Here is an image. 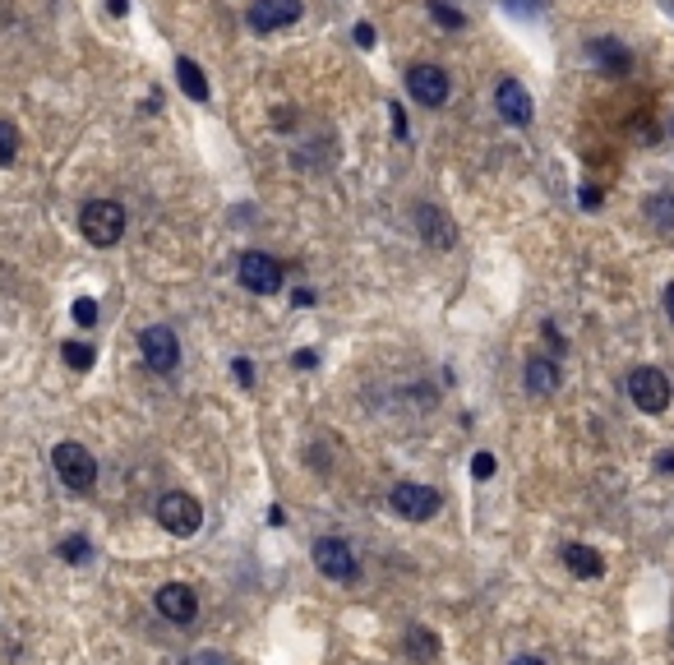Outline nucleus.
I'll return each mask as SVG.
<instances>
[{"label": "nucleus", "mask_w": 674, "mask_h": 665, "mask_svg": "<svg viewBox=\"0 0 674 665\" xmlns=\"http://www.w3.org/2000/svg\"><path fill=\"white\" fill-rule=\"evenodd\" d=\"M79 231H84V241L97 245V250H107L125 236V208L116 199H88L84 213H79Z\"/></svg>", "instance_id": "1"}, {"label": "nucleus", "mask_w": 674, "mask_h": 665, "mask_svg": "<svg viewBox=\"0 0 674 665\" xmlns=\"http://www.w3.org/2000/svg\"><path fill=\"white\" fill-rule=\"evenodd\" d=\"M157 527L185 541V536H194L204 527V504L194 495H185V490H167V495L157 499Z\"/></svg>", "instance_id": "2"}, {"label": "nucleus", "mask_w": 674, "mask_h": 665, "mask_svg": "<svg viewBox=\"0 0 674 665\" xmlns=\"http://www.w3.org/2000/svg\"><path fill=\"white\" fill-rule=\"evenodd\" d=\"M51 462H56V476H61L70 490H79V495H88V490L97 485L93 453H88L84 444H74V439H61V444H56V453H51Z\"/></svg>", "instance_id": "3"}, {"label": "nucleus", "mask_w": 674, "mask_h": 665, "mask_svg": "<svg viewBox=\"0 0 674 665\" xmlns=\"http://www.w3.org/2000/svg\"><path fill=\"white\" fill-rule=\"evenodd\" d=\"M628 398H633V407H642L647 416H661L665 407H670V379H665V370L638 365V370L628 375Z\"/></svg>", "instance_id": "4"}, {"label": "nucleus", "mask_w": 674, "mask_h": 665, "mask_svg": "<svg viewBox=\"0 0 674 665\" xmlns=\"http://www.w3.org/2000/svg\"><path fill=\"white\" fill-rule=\"evenodd\" d=\"M310 555H314V569L324 573L328 582H356V573H361V564H356V555H351V545L342 536H319Z\"/></svg>", "instance_id": "5"}, {"label": "nucleus", "mask_w": 674, "mask_h": 665, "mask_svg": "<svg viewBox=\"0 0 674 665\" xmlns=\"http://www.w3.org/2000/svg\"><path fill=\"white\" fill-rule=\"evenodd\" d=\"M388 504H393V513L407 522H430L434 513H439V490L434 485H421V481H402L393 485V495H388Z\"/></svg>", "instance_id": "6"}, {"label": "nucleus", "mask_w": 674, "mask_h": 665, "mask_svg": "<svg viewBox=\"0 0 674 665\" xmlns=\"http://www.w3.org/2000/svg\"><path fill=\"white\" fill-rule=\"evenodd\" d=\"M139 351H144V365L157 375H176V365H181V342L167 324H148L139 333Z\"/></svg>", "instance_id": "7"}, {"label": "nucleus", "mask_w": 674, "mask_h": 665, "mask_svg": "<svg viewBox=\"0 0 674 665\" xmlns=\"http://www.w3.org/2000/svg\"><path fill=\"white\" fill-rule=\"evenodd\" d=\"M236 273H241V287L254 291V296H273V291L282 287V264L264 250H245Z\"/></svg>", "instance_id": "8"}, {"label": "nucleus", "mask_w": 674, "mask_h": 665, "mask_svg": "<svg viewBox=\"0 0 674 665\" xmlns=\"http://www.w3.org/2000/svg\"><path fill=\"white\" fill-rule=\"evenodd\" d=\"M407 93H411V102H421V107H444L448 102V70H439V65H411Z\"/></svg>", "instance_id": "9"}, {"label": "nucleus", "mask_w": 674, "mask_h": 665, "mask_svg": "<svg viewBox=\"0 0 674 665\" xmlns=\"http://www.w3.org/2000/svg\"><path fill=\"white\" fill-rule=\"evenodd\" d=\"M296 19H301V0H254L245 14V24L254 33H277V28H291Z\"/></svg>", "instance_id": "10"}, {"label": "nucleus", "mask_w": 674, "mask_h": 665, "mask_svg": "<svg viewBox=\"0 0 674 665\" xmlns=\"http://www.w3.org/2000/svg\"><path fill=\"white\" fill-rule=\"evenodd\" d=\"M157 615L167 619V624H194V615H199V596H194V587H185V582H167V587H157Z\"/></svg>", "instance_id": "11"}, {"label": "nucleus", "mask_w": 674, "mask_h": 665, "mask_svg": "<svg viewBox=\"0 0 674 665\" xmlns=\"http://www.w3.org/2000/svg\"><path fill=\"white\" fill-rule=\"evenodd\" d=\"M411 218H416V231H421V236L434 245V250H448V245L458 241V231H453V222H448L444 208L416 204V208H411Z\"/></svg>", "instance_id": "12"}, {"label": "nucleus", "mask_w": 674, "mask_h": 665, "mask_svg": "<svg viewBox=\"0 0 674 665\" xmlns=\"http://www.w3.org/2000/svg\"><path fill=\"white\" fill-rule=\"evenodd\" d=\"M494 111H499L508 125H527L531 121V93L518 79H499V88H494Z\"/></svg>", "instance_id": "13"}, {"label": "nucleus", "mask_w": 674, "mask_h": 665, "mask_svg": "<svg viewBox=\"0 0 674 665\" xmlns=\"http://www.w3.org/2000/svg\"><path fill=\"white\" fill-rule=\"evenodd\" d=\"M591 56H596V65H601L610 79H624V74L633 70V56H628V47L619 37H596V42H591Z\"/></svg>", "instance_id": "14"}, {"label": "nucleus", "mask_w": 674, "mask_h": 665, "mask_svg": "<svg viewBox=\"0 0 674 665\" xmlns=\"http://www.w3.org/2000/svg\"><path fill=\"white\" fill-rule=\"evenodd\" d=\"M522 384H527L531 398H550V393H559V365L550 356H531L527 370H522Z\"/></svg>", "instance_id": "15"}, {"label": "nucleus", "mask_w": 674, "mask_h": 665, "mask_svg": "<svg viewBox=\"0 0 674 665\" xmlns=\"http://www.w3.org/2000/svg\"><path fill=\"white\" fill-rule=\"evenodd\" d=\"M564 569L573 573V578H601L605 573V559L591 550V545H564Z\"/></svg>", "instance_id": "16"}, {"label": "nucleus", "mask_w": 674, "mask_h": 665, "mask_svg": "<svg viewBox=\"0 0 674 665\" xmlns=\"http://www.w3.org/2000/svg\"><path fill=\"white\" fill-rule=\"evenodd\" d=\"M176 79H181L185 97H194V102H208V79H204V70H199L190 56H181V61H176Z\"/></svg>", "instance_id": "17"}, {"label": "nucleus", "mask_w": 674, "mask_h": 665, "mask_svg": "<svg viewBox=\"0 0 674 665\" xmlns=\"http://www.w3.org/2000/svg\"><path fill=\"white\" fill-rule=\"evenodd\" d=\"M407 652H411V661L434 665V661H439V638H434L430 629H421V624H416V629L407 633Z\"/></svg>", "instance_id": "18"}, {"label": "nucleus", "mask_w": 674, "mask_h": 665, "mask_svg": "<svg viewBox=\"0 0 674 665\" xmlns=\"http://www.w3.org/2000/svg\"><path fill=\"white\" fill-rule=\"evenodd\" d=\"M647 222L661 231H674V194H651L647 199Z\"/></svg>", "instance_id": "19"}, {"label": "nucleus", "mask_w": 674, "mask_h": 665, "mask_svg": "<svg viewBox=\"0 0 674 665\" xmlns=\"http://www.w3.org/2000/svg\"><path fill=\"white\" fill-rule=\"evenodd\" d=\"M61 356H65V365H70V370H79V375H84V370H93V361H97V351L88 347V342H65Z\"/></svg>", "instance_id": "20"}, {"label": "nucleus", "mask_w": 674, "mask_h": 665, "mask_svg": "<svg viewBox=\"0 0 674 665\" xmlns=\"http://www.w3.org/2000/svg\"><path fill=\"white\" fill-rule=\"evenodd\" d=\"M56 555H61L65 564H88V559H93V545H88L84 536H65V541L56 545Z\"/></svg>", "instance_id": "21"}, {"label": "nucleus", "mask_w": 674, "mask_h": 665, "mask_svg": "<svg viewBox=\"0 0 674 665\" xmlns=\"http://www.w3.org/2000/svg\"><path fill=\"white\" fill-rule=\"evenodd\" d=\"M19 158V130L10 121H0V167H10Z\"/></svg>", "instance_id": "22"}, {"label": "nucleus", "mask_w": 674, "mask_h": 665, "mask_svg": "<svg viewBox=\"0 0 674 665\" xmlns=\"http://www.w3.org/2000/svg\"><path fill=\"white\" fill-rule=\"evenodd\" d=\"M430 14L439 19L444 28H467V14L453 10V5H444V0H430Z\"/></svg>", "instance_id": "23"}, {"label": "nucleus", "mask_w": 674, "mask_h": 665, "mask_svg": "<svg viewBox=\"0 0 674 665\" xmlns=\"http://www.w3.org/2000/svg\"><path fill=\"white\" fill-rule=\"evenodd\" d=\"M74 324H79V328H93V324H97V301L79 296V301H74Z\"/></svg>", "instance_id": "24"}, {"label": "nucleus", "mask_w": 674, "mask_h": 665, "mask_svg": "<svg viewBox=\"0 0 674 665\" xmlns=\"http://www.w3.org/2000/svg\"><path fill=\"white\" fill-rule=\"evenodd\" d=\"M471 476H476V481H490V476H494V458H490V453H476V458H471Z\"/></svg>", "instance_id": "25"}, {"label": "nucleus", "mask_w": 674, "mask_h": 665, "mask_svg": "<svg viewBox=\"0 0 674 665\" xmlns=\"http://www.w3.org/2000/svg\"><path fill=\"white\" fill-rule=\"evenodd\" d=\"M513 14H541V0H504Z\"/></svg>", "instance_id": "26"}, {"label": "nucleus", "mask_w": 674, "mask_h": 665, "mask_svg": "<svg viewBox=\"0 0 674 665\" xmlns=\"http://www.w3.org/2000/svg\"><path fill=\"white\" fill-rule=\"evenodd\" d=\"M374 42H379V37H374V28H370V24H356V47H365V51H370Z\"/></svg>", "instance_id": "27"}, {"label": "nucleus", "mask_w": 674, "mask_h": 665, "mask_svg": "<svg viewBox=\"0 0 674 665\" xmlns=\"http://www.w3.org/2000/svg\"><path fill=\"white\" fill-rule=\"evenodd\" d=\"M185 665H227V656H217V652H199V656H190Z\"/></svg>", "instance_id": "28"}, {"label": "nucleus", "mask_w": 674, "mask_h": 665, "mask_svg": "<svg viewBox=\"0 0 674 665\" xmlns=\"http://www.w3.org/2000/svg\"><path fill=\"white\" fill-rule=\"evenodd\" d=\"M291 365H296V370H310V365H319V356H314V351H296Z\"/></svg>", "instance_id": "29"}, {"label": "nucleus", "mask_w": 674, "mask_h": 665, "mask_svg": "<svg viewBox=\"0 0 674 665\" xmlns=\"http://www.w3.org/2000/svg\"><path fill=\"white\" fill-rule=\"evenodd\" d=\"M236 379H241V384H254V365L245 361V356H241V361H236Z\"/></svg>", "instance_id": "30"}, {"label": "nucleus", "mask_w": 674, "mask_h": 665, "mask_svg": "<svg viewBox=\"0 0 674 665\" xmlns=\"http://www.w3.org/2000/svg\"><path fill=\"white\" fill-rule=\"evenodd\" d=\"M582 208H601V190H582Z\"/></svg>", "instance_id": "31"}, {"label": "nucleus", "mask_w": 674, "mask_h": 665, "mask_svg": "<svg viewBox=\"0 0 674 665\" xmlns=\"http://www.w3.org/2000/svg\"><path fill=\"white\" fill-rule=\"evenodd\" d=\"M107 10L121 19V14H130V0H107Z\"/></svg>", "instance_id": "32"}, {"label": "nucleus", "mask_w": 674, "mask_h": 665, "mask_svg": "<svg viewBox=\"0 0 674 665\" xmlns=\"http://www.w3.org/2000/svg\"><path fill=\"white\" fill-rule=\"evenodd\" d=\"M656 467H661V472H674V453H661V458H656Z\"/></svg>", "instance_id": "33"}, {"label": "nucleus", "mask_w": 674, "mask_h": 665, "mask_svg": "<svg viewBox=\"0 0 674 665\" xmlns=\"http://www.w3.org/2000/svg\"><path fill=\"white\" fill-rule=\"evenodd\" d=\"M508 665H545L541 656H518V661H508Z\"/></svg>", "instance_id": "34"}, {"label": "nucleus", "mask_w": 674, "mask_h": 665, "mask_svg": "<svg viewBox=\"0 0 674 665\" xmlns=\"http://www.w3.org/2000/svg\"><path fill=\"white\" fill-rule=\"evenodd\" d=\"M665 310H670V319H674V282L665 287Z\"/></svg>", "instance_id": "35"}]
</instances>
